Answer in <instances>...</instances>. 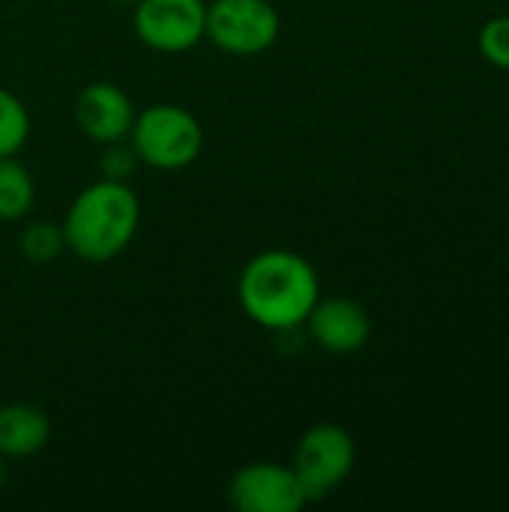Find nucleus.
Returning a JSON list of instances; mask_svg holds the SVG:
<instances>
[{
	"instance_id": "obj_8",
	"label": "nucleus",
	"mask_w": 509,
	"mask_h": 512,
	"mask_svg": "<svg viewBox=\"0 0 509 512\" xmlns=\"http://www.w3.org/2000/svg\"><path fill=\"white\" fill-rule=\"evenodd\" d=\"M75 123L96 144L126 141L135 123L132 99L111 81L87 84L75 99Z\"/></svg>"
},
{
	"instance_id": "obj_16",
	"label": "nucleus",
	"mask_w": 509,
	"mask_h": 512,
	"mask_svg": "<svg viewBox=\"0 0 509 512\" xmlns=\"http://www.w3.org/2000/svg\"><path fill=\"white\" fill-rule=\"evenodd\" d=\"M6 480H9V471H6V456H0V489L6 486Z\"/></svg>"
},
{
	"instance_id": "obj_11",
	"label": "nucleus",
	"mask_w": 509,
	"mask_h": 512,
	"mask_svg": "<svg viewBox=\"0 0 509 512\" xmlns=\"http://www.w3.org/2000/svg\"><path fill=\"white\" fill-rule=\"evenodd\" d=\"M36 186L30 171L12 156L0 159V222H18L30 213Z\"/></svg>"
},
{
	"instance_id": "obj_6",
	"label": "nucleus",
	"mask_w": 509,
	"mask_h": 512,
	"mask_svg": "<svg viewBox=\"0 0 509 512\" xmlns=\"http://www.w3.org/2000/svg\"><path fill=\"white\" fill-rule=\"evenodd\" d=\"M207 3L204 0H138L132 27L135 36L165 54H180L204 39Z\"/></svg>"
},
{
	"instance_id": "obj_9",
	"label": "nucleus",
	"mask_w": 509,
	"mask_h": 512,
	"mask_svg": "<svg viewBox=\"0 0 509 512\" xmlns=\"http://www.w3.org/2000/svg\"><path fill=\"white\" fill-rule=\"evenodd\" d=\"M306 327L315 345L327 354H357L372 336L369 312L351 297H318L306 318Z\"/></svg>"
},
{
	"instance_id": "obj_1",
	"label": "nucleus",
	"mask_w": 509,
	"mask_h": 512,
	"mask_svg": "<svg viewBox=\"0 0 509 512\" xmlns=\"http://www.w3.org/2000/svg\"><path fill=\"white\" fill-rule=\"evenodd\" d=\"M243 312L264 330L288 333L306 324L312 306L321 297L315 267L288 249H267L255 255L237 285Z\"/></svg>"
},
{
	"instance_id": "obj_10",
	"label": "nucleus",
	"mask_w": 509,
	"mask_h": 512,
	"mask_svg": "<svg viewBox=\"0 0 509 512\" xmlns=\"http://www.w3.org/2000/svg\"><path fill=\"white\" fill-rule=\"evenodd\" d=\"M51 438V420L42 408L12 402L0 408V456L27 459L36 456Z\"/></svg>"
},
{
	"instance_id": "obj_13",
	"label": "nucleus",
	"mask_w": 509,
	"mask_h": 512,
	"mask_svg": "<svg viewBox=\"0 0 509 512\" xmlns=\"http://www.w3.org/2000/svg\"><path fill=\"white\" fill-rule=\"evenodd\" d=\"M30 135V114L24 102L0 87V159L15 156Z\"/></svg>"
},
{
	"instance_id": "obj_17",
	"label": "nucleus",
	"mask_w": 509,
	"mask_h": 512,
	"mask_svg": "<svg viewBox=\"0 0 509 512\" xmlns=\"http://www.w3.org/2000/svg\"><path fill=\"white\" fill-rule=\"evenodd\" d=\"M114 3H132V6H135L138 0H114Z\"/></svg>"
},
{
	"instance_id": "obj_4",
	"label": "nucleus",
	"mask_w": 509,
	"mask_h": 512,
	"mask_svg": "<svg viewBox=\"0 0 509 512\" xmlns=\"http://www.w3.org/2000/svg\"><path fill=\"white\" fill-rule=\"evenodd\" d=\"M279 12L270 0H213L207 3L204 39L234 57H252L279 39Z\"/></svg>"
},
{
	"instance_id": "obj_7",
	"label": "nucleus",
	"mask_w": 509,
	"mask_h": 512,
	"mask_svg": "<svg viewBox=\"0 0 509 512\" xmlns=\"http://www.w3.org/2000/svg\"><path fill=\"white\" fill-rule=\"evenodd\" d=\"M228 501L237 512H300L309 495L291 465L252 462L231 477Z\"/></svg>"
},
{
	"instance_id": "obj_14",
	"label": "nucleus",
	"mask_w": 509,
	"mask_h": 512,
	"mask_svg": "<svg viewBox=\"0 0 509 512\" xmlns=\"http://www.w3.org/2000/svg\"><path fill=\"white\" fill-rule=\"evenodd\" d=\"M477 42H480V54L486 57V63L509 72V15H498L486 21Z\"/></svg>"
},
{
	"instance_id": "obj_3",
	"label": "nucleus",
	"mask_w": 509,
	"mask_h": 512,
	"mask_svg": "<svg viewBox=\"0 0 509 512\" xmlns=\"http://www.w3.org/2000/svg\"><path fill=\"white\" fill-rule=\"evenodd\" d=\"M129 138L138 159L159 171H180L192 165L204 147V129L195 114L168 102L135 114Z\"/></svg>"
},
{
	"instance_id": "obj_2",
	"label": "nucleus",
	"mask_w": 509,
	"mask_h": 512,
	"mask_svg": "<svg viewBox=\"0 0 509 512\" xmlns=\"http://www.w3.org/2000/svg\"><path fill=\"white\" fill-rule=\"evenodd\" d=\"M141 222V204L129 183L96 180L66 210L63 234L66 246L93 264L117 258L135 237Z\"/></svg>"
},
{
	"instance_id": "obj_12",
	"label": "nucleus",
	"mask_w": 509,
	"mask_h": 512,
	"mask_svg": "<svg viewBox=\"0 0 509 512\" xmlns=\"http://www.w3.org/2000/svg\"><path fill=\"white\" fill-rule=\"evenodd\" d=\"M18 249L27 261L33 264H48L54 258H60L69 246H66V234H63V222H27L18 234Z\"/></svg>"
},
{
	"instance_id": "obj_5",
	"label": "nucleus",
	"mask_w": 509,
	"mask_h": 512,
	"mask_svg": "<svg viewBox=\"0 0 509 512\" xmlns=\"http://www.w3.org/2000/svg\"><path fill=\"white\" fill-rule=\"evenodd\" d=\"M357 462V444L348 429L336 423L312 426L294 450V474L303 483L309 501H318L339 489Z\"/></svg>"
},
{
	"instance_id": "obj_15",
	"label": "nucleus",
	"mask_w": 509,
	"mask_h": 512,
	"mask_svg": "<svg viewBox=\"0 0 509 512\" xmlns=\"http://www.w3.org/2000/svg\"><path fill=\"white\" fill-rule=\"evenodd\" d=\"M108 150L99 156V171H102V177L105 180H120V183H126L132 174H135V168L141 165V159H138V153L132 150V144L126 147L123 141H114V144H105Z\"/></svg>"
}]
</instances>
